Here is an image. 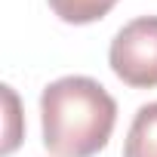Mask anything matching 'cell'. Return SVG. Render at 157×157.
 <instances>
[{
	"label": "cell",
	"instance_id": "cell-1",
	"mask_svg": "<svg viewBox=\"0 0 157 157\" xmlns=\"http://www.w3.org/2000/svg\"><path fill=\"white\" fill-rule=\"evenodd\" d=\"M117 123L114 96L93 77L68 74L40 93L43 145L56 157H96Z\"/></svg>",
	"mask_w": 157,
	"mask_h": 157
},
{
	"label": "cell",
	"instance_id": "cell-2",
	"mask_svg": "<svg viewBox=\"0 0 157 157\" xmlns=\"http://www.w3.org/2000/svg\"><path fill=\"white\" fill-rule=\"evenodd\" d=\"M108 62L126 86H157V16H139L126 22L111 40Z\"/></svg>",
	"mask_w": 157,
	"mask_h": 157
},
{
	"label": "cell",
	"instance_id": "cell-3",
	"mask_svg": "<svg viewBox=\"0 0 157 157\" xmlns=\"http://www.w3.org/2000/svg\"><path fill=\"white\" fill-rule=\"evenodd\" d=\"M123 157H157V102L136 111L123 142Z\"/></svg>",
	"mask_w": 157,
	"mask_h": 157
},
{
	"label": "cell",
	"instance_id": "cell-4",
	"mask_svg": "<svg viewBox=\"0 0 157 157\" xmlns=\"http://www.w3.org/2000/svg\"><path fill=\"white\" fill-rule=\"evenodd\" d=\"M117 0H49V10L68 25H90L105 19Z\"/></svg>",
	"mask_w": 157,
	"mask_h": 157
},
{
	"label": "cell",
	"instance_id": "cell-5",
	"mask_svg": "<svg viewBox=\"0 0 157 157\" xmlns=\"http://www.w3.org/2000/svg\"><path fill=\"white\" fill-rule=\"evenodd\" d=\"M3 99H6V108H10V126H6V142H3V154H13V148L19 145V99L13 93V86H3Z\"/></svg>",
	"mask_w": 157,
	"mask_h": 157
}]
</instances>
